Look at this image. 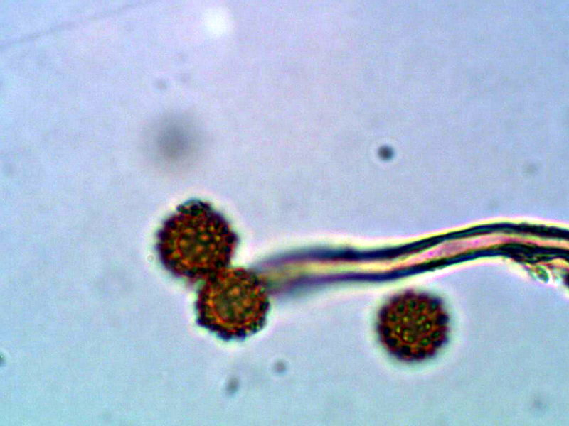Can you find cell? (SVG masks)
Returning <instances> with one entry per match:
<instances>
[{"mask_svg": "<svg viewBox=\"0 0 569 426\" xmlns=\"http://www.w3.org/2000/svg\"><path fill=\"white\" fill-rule=\"evenodd\" d=\"M237 244L225 218L210 204L193 200L179 206L164 222L156 247L168 271L196 281L227 268Z\"/></svg>", "mask_w": 569, "mask_h": 426, "instance_id": "obj_1", "label": "cell"}, {"mask_svg": "<svg viewBox=\"0 0 569 426\" xmlns=\"http://www.w3.org/2000/svg\"><path fill=\"white\" fill-rule=\"evenodd\" d=\"M268 308L260 278L243 268H225L211 276L196 300L199 323L227 339L243 338L258 331Z\"/></svg>", "mask_w": 569, "mask_h": 426, "instance_id": "obj_2", "label": "cell"}, {"mask_svg": "<svg viewBox=\"0 0 569 426\" xmlns=\"http://www.w3.org/2000/svg\"><path fill=\"white\" fill-rule=\"evenodd\" d=\"M447 331V317L441 304L423 295L396 297L383 305L378 315L381 342L390 354L405 361L433 354Z\"/></svg>", "mask_w": 569, "mask_h": 426, "instance_id": "obj_3", "label": "cell"}]
</instances>
